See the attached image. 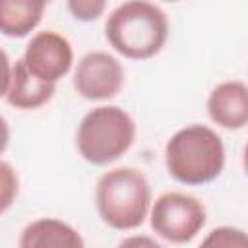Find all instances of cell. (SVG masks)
<instances>
[{
    "label": "cell",
    "instance_id": "6da1fadb",
    "mask_svg": "<svg viewBox=\"0 0 248 248\" xmlns=\"http://www.w3.org/2000/svg\"><path fill=\"white\" fill-rule=\"evenodd\" d=\"M108 45L130 60H147L161 52L169 39L167 14L147 0H126L105 23Z\"/></svg>",
    "mask_w": 248,
    "mask_h": 248
},
{
    "label": "cell",
    "instance_id": "7a4b0ae2",
    "mask_svg": "<svg viewBox=\"0 0 248 248\" xmlns=\"http://www.w3.org/2000/svg\"><path fill=\"white\" fill-rule=\"evenodd\" d=\"M169 174L186 186H202L215 180L225 167L221 136L203 124H190L170 136L165 145Z\"/></svg>",
    "mask_w": 248,
    "mask_h": 248
},
{
    "label": "cell",
    "instance_id": "3957f363",
    "mask_svg": "<svg viewBox=\"0 0 248 248\" xmlns=\"http://www.w3.org/2000/svg\"><path fill=\"white\" fill-rule=\"evenodd\" d=\"M95 207L110 229H138L151 211V186L145 174L134 167L107 170L95 186Z\"/></svg>",
    "mask_w": 248,
    "mask_h": 248
},
{
    "label": "cell",
    "instance_id": "277c9868",
    "mask_svg": "<svg viewBox=\"0 0 248 248\" xmlns=\"http://www.w3.org/2000/svg\"><path fill=\"white\" fill-rule=\"evenodd\" d=\"M136 140L134 118L116 105H101L91 108L79 122L76 132V147L79 155L97 167H105L120 159Z\"/></svg>",
    "mask_w": 248,
    "mask_h": 248
},
{
    "label": "cell",
    "instance_id": "5b68a950",
    "mask_svg": "<svg viewBox=\"0 0 248 248\" xmlns=\"http://www.w3.org/2000/svg\"><path fill=\"white\" fill-rule=\"evenodd\" d=\"M207 221L203 203L184 192L161 194L149 211L151 231L167 242L186 244L194 240Z\"/></svg>",
    "mask_w": 248,
    "mask_h": 248
},
{
    "label": "cell",
    "instance_id": "8992f818",
    "mask_svg": "<svg viewBox=\"0 0 248 248\" xmlns=\"http://www.w3.org/2000/svg\"><path fill=\"white\" fill-rule=\"evenodd\" d=\"M124 87V68L108 52H87L74 70V89L87 101H108Z\"/></svg>",
    "mask_w": 248,
    "mask_h": 248
},
{
    "label": "cell",
    "instance_id": "52a82bcc",
    "mask_svg": "<svg viewBox=\"0 0 248 248\" xmlns=\"http://www.w3.org/2000/svg\"><path fill=\"white\" fill-rule=\"evenodd\" d=\"M27 70L46 83H56L74 64V50L66 37L56 31H39L25 46L23 58Z\"/></svg>",
    "mask_w": 248,
    "mask_h": 248
},
{
    "label": "cell",
    "instance_id": "ba28073f",
    "mask_svg": "<svg viewBox=\"0 0 248 248\" xmlns=\"http://www.w3.org/2000/svg\"><path fill=\"white\" fill-rule=\"evenodd\" d=\"M6 81H4V101L19 110H35L46 105L54 91L56 83H46L33 76L23 60L6 64Z\"/></svg>",
    "mask_w": 248,
    "mask_h": 248
},
{
    "label": "cell",
    "instance_id": "9c48e42d",
    "mask_svg": "<svg viewBox=\"0 0 248 248\" xmlns=\"http://www.w3.org/2000/svg\"><path fill=\"white\" fill-rule=\"evenodd\" d=\"M209 118L225 130H240L248 124V85L236 79L223 81L207 97Z\"/></svg>",
    "mask_w": 248,
    "mask_h": 248
},
{
    "label": "cell",
    "instance_id": "30bf717a",
    "mask_svg": "<svg viewBox=\"0 0 248 248\" xmlns=\"http://www.w3.org/2000/svg\"><path fill=\"white\" fill-rule=\"evenodd\" d=\"M21 248H83L81 234L68 223L54 217H41L31 221L19 236Z\"/></svg>",
    "mask_w": 248,
    "mask_h": 248
},
{
    "label": "cell",
    "instance_id": "8fae6325",
    "mask_svg": "<svg viewBox=\"0 0 248 248\" xmlns=\"http://www.w3.org/2000/svg\"><path fill=\"white\" fill-rule=\"evenodd\" d=\"M50 0H0V29L6 37H27L43 19Z\"/></svg>",
    "mask_w": 248,
    "mask_h": 248
},
{
    "label": "cell",
    "instance_id": "7c38bea8",
    "mask_svg": "<svg viewBox=\"0 0 248 248\" xmlns=\"http://www.w3.org/2000/svg\"><path fill=\"white\" fill-rule=\"evenodd\" d=\"M203 246H248V232L234 227H217L203 240Z\"/></svg>",
    "mask_w": 248,
    "mask_h": 248
},
{
    "label": "cell",
    "instance_id": "4fadbf2b",
    "mask_svg": "<svg viewBox=\"0 0 248 248\" xmlns=\"http://www.w3.org/2000/svg\"><path fill=\"white\" fill-rule=\"evenodd\" d=\"M68 10L78 21H95L103 16L107 8V0H66Z\"/></svg>",
    "mask_w": 248,
    "mask_h": 248
},
{
    "label": "cell",
    "instance_id": "5bb4252c",
    "mask_svg": "<svg viewBox=\"0 0 248 248\" xmlns=\"http://www.w3.org/2000/svg\"><path fill=\"white\" fill-rule=\"evenodd\" d=\"M12 176H14V170H12V167L4 161L2 163V180H4V198H2V211H6L8 209V205L12 203V194H10V190H12V186L14 184H17V180L12 184L10 180H12Z\"/></svg>",
    "mask_w": 248,
    "mask_h": 248
},
{
    "label": "cell",
    "instance_id": "9a60e30c",
    "mask_svg": "<svg viewBox=\"0 0 248 248\" xmlns=\"http://www.w3.org/2000/svg\"><path fill=\"white\" fill-rule=\"evenodd\" d=\"M242 165H244V170H246V174H248V141H246L244 151H242Z\"/></svg>",
    "mask_w": 248,
    "mask_h": 248
},
{
    "label": "cell",
    "instance_id": "2e32d148",
    "mask_svg": "<svg viewBox=\"0 0 248 248\" xmlns=\"http://www.w3.org/2000/svg\"><path fill=\"white\" fill-rule=\"evenodd\" d=\"M165 2H178V0H165Z\"/></svg>",
    "mask_w": 248,
    "mask_h": 248
}]
</instances>
